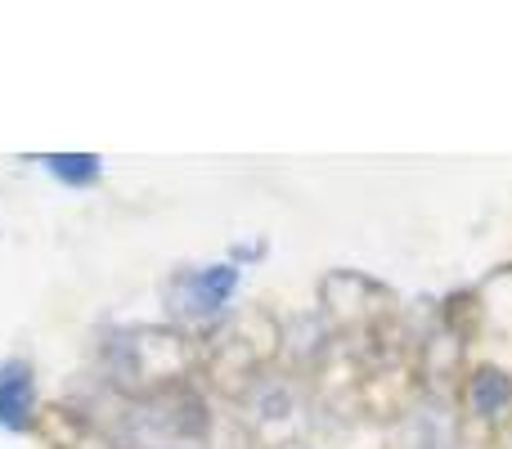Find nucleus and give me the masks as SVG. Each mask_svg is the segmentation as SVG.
<instances>
[{
    "label": "nucleus",
    "mask_w": 512,
    "mask_h": 449,
    "mask_svg": "<svg viewBox=\"0 0 512 449\" xmlns=\"http://www.w3.org/2000/svg\"><path fill=\"white\" fill-rule=\"evenodd\" d=\"M41 418V400H36V369L23 355L0 360V432L27 436L36 432Z\"/></svg>",
    "instance_id": "8"
},
{
    "label": "nucleus",
    "mask_w": 512,
    "mask_h": 449,
    "mask_svg": "<svg viewBox=\"0 0 512 449\" xmlns=\"http://www.w3.org/2000/svg\"><path fill=\"white\" fill-rule=\"evenodd\" d=\"M36 432H41L45 445H54V449H113L104 436V427H99V418L90 414V409H77V405L41 409Z\"/></svg>",
    "instance_id": "10"
},
{
    "label": "nucleus",
    "mask_w": 512,
    "mask_h": 449,
    "mask_svg": "<svg viewBox=\"0 0 512 449\" xmlns=\"http://www.w3.org/2000/svg\"><path fill=\"white\" fill-rule=\"evenodd\" d=\"M315 292H319L315 315L337 346L373 355V351H387V346L405 342L400 292L387 288L382 279H373L364 270H328Z\"/></svg>",
    "instance_id": "2"
},
{
    "label": "nucleus",
    "mask_w": 512,
    "mask_h": 449,
    "mask_svg": "<svg viewBox=\"0 0 512 449\" xmlns=\"http://www.w3.org/2000/svg\"><path fill=\"white\" fill-rule=\"evenodd\" d=\"M265 252H270V247H265L261 238H256V243H234L230 247V265H252V261H261Z\"/></svg>",
    "instance_id": "13"
},
{
    "label": "nucleus",
    "mask_w": 512,
    "mask_h": 449,
    "mask_svg": "<svg viewBox=\"0 0 512 449\" xmlns=\"http://www.w3.org/2000/svg\"><path fill=\"white\" fill-rule=\"evenodd\" d=\"M95 418L113 449H194L212 436V405H207L203 382H185L135 405L113 400V414Z\"/></svg>",
    "instance_id": "4"
},
{
    "label": "nucleus",
    "mask_w": 512,
    "mask_h": 449,
    "mask_svg": "<svg viewBox=\"0 0 512 449\" xmlns=\"http://www.w3.org/2000/svg\"><path fill=\"white\" fill-rule=\"evenodd\" d=\"M41 167L50 171L63 189H86L104 176V158H99V153H45Z\"/></svg>",
    "instance_id": "12"
},
{
    "label": "nucleus",
    "mask_w": 512,
    "mask_h": 449,
    "mask_svg": "<svg viewBox=\"0 0 512 449\" xmlns=\"http://www.w3.org/2000/svg\"><path fill=\"white\" fill-rule=\"evenodd\" d=\"M391 449H463L459 414L445 396H423L391 423Z\"/></svg>",
    "instance_id": "7"
},
{
    "label": "nucleus",
    "mask_w": 512,
    "mask_h": 449,
    "mask_svg": "<svg viewBox=\"0 0 512 449\" xmlns=\"http://www.w3.org/2000/svg\"><path fill=\"white\" fill-rule=\"evenodd\" d=\"M239 265L216 261V265H180L167 274L162 283V306H167L171 324L185 328V333H212L225 315H230V301L239 292Z\"/></svg>",
    "instance_id": "6"
},
{
    "label": "nucleus",
    "mask_w": 512,
    "mask_h": 449,
    "mask_svg": "<svg viewBox=\"0 0 512 449\" xmlns=\"http://www.w3.org/2000/svg\"><path fill=\"white\" fill-rule=\"evenodd\" d=\"M239 427L256 449H297L310 441L319 423V396L301 373L270 369L261 382H252L239 400Z\"/></svg>",
    "instance_id": "5"
},
{
    "label": "nucleus",
    "mask_w": 512,
    "mask_h": 449,
    "mask_svg": "<svg viewBox=\"0 0 512 449\" xmlns=\"http://www.w3.org/2000/svg\"><path fill=\"white\" fill-rule=\"evenodd\" d=\"M203 342L176 324H126L99 342V378L113 400H153L198 382Z\"/></svg>",
    "instance_id": "1"
},
{
    "label": "nucleus",
    "mask_w": 512,
    "mask_h": 449,
    "mask_svg": "<svg viewBox=\"0 0 512 449\" xmlns=\"http://www.w3.org/2000/svg\"><path fill=\"white\" fill-rule=\"evenodd\" d=\"M203 342V364H198V382L225 400H239L252 382H261L283 360V319L265 306L230 310L212 333L198 337Z\"/></svg>",
    "instance_id": "3"
},
{
    "label": "nucleus",
    "mask_w": 512,
    "mask_h": 449,
    "mask_svg": "<svg viewBox=\"0 0 512 449\" xmlns=\"http://www.w3.org/2000/svg\"><path fill=\"white\" fill-rule=\"evenodd\" d=\"M459 400L477 423L486 427H504L512 418V373L495 369V364H477V369L463 378Z\"/></svg>",
    "instance_id": "9"
},
{
    "label": "nucleus",
    "mask_w": 512,
    "mask_h": 449,
    "mask_svg": "<svg viewBox=\"0 0 512 449\" xmlns=\"http://www.w3.org/2000/svg\"><path fill=\"white\" fill-rule=\"evenodd\" d=\"M481 319H486V310H481V292L477 288H459V292H450V297L436 306V324H441L445 333L459 337L463 346L477 337Z\"/></svg>",
    "instance_id": "11"
}]
</instances>
